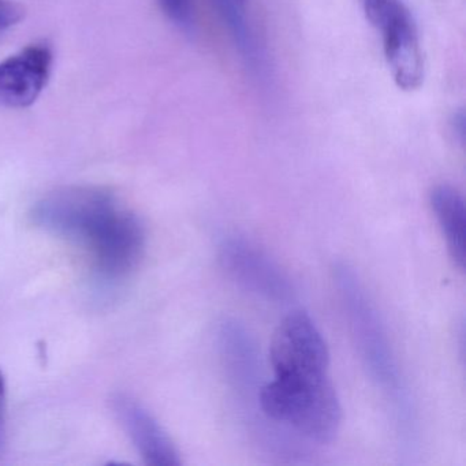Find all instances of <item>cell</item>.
<instances>
[{
	"label": "cell",
	"mask_w": 466,
	"mask_h": 466,
	"mask_svg": "<svg viewBox=\"0 0 466 466\" xmlns=\"http://www.w3.org/2000/svg\"><path fill=\"white\" fill-rule=\"evenodd\" d=\"M53 61L47 45H32L0 62V106L26 108L34 105L47 86Z\"/></svg>",
	"instance_id": "52a82bcc"
},
{
	"label": "cell",
	"mask_w": 466,
	"mask_h": 466,
	"mask_svg": "<svg viewBox=\"0 0 466 466\" xmlns=\"http://www.w3.org/2000/svg\"><path fill=\"white\" fill-rule=\"evenodd\" d=\"M430 203L446 239L450 258L460 269L465 268V200L455 187L438 185L430 195Z\"/></svg>",
	"instance_id": "9c48e42d"
},
{
	"label": "cell",
	"mask_w": 466,
	"mask_h": 466,
	"mask_svg": "<svg viewBox=\"0 0 466 466\" xmlns=\"http://www.w3.org/2000/svg\"><path fill=\"white\" fill-rule=\"evenodd\" d=\"M25 15V10L13 0H0V31L17 25Z\"/></svg>",
	"instance_id": "8fae6325"
},
{
	"label": "cell",
	"mask_w": 466,
	"mask_h": 466,
	"mask_svg": "<svg viewBox=\"0 0 466 466\" xmlns=\"http://www.w3.org/2000/svg\"><path fill=\"white\" fill-rule=\"evenodd\" d=\"M267 419L286 425L316 443L334 441L342 422L339 398L329 376H275L258 391Z\"/></svg>",
	"instance_id": "3957f363"
},
{
	"label": "cell",
	"mask_w": 466,
	"mask_h": 466,
	"mask_svg": "<svg viewBox=\"0 0 466 466\" xmlns=\"http://www.w3.org/2000/svg\"><path fill=\"white\" fill-rule=\"evenodd\" d=\"M368 21L380 31L384 56L398 88L406 92L419 89L424 81V56L408 7L402 0H392Z\"/></svg>",
	"instance_id": "8992f818"
},
{
	"label": "cell",
	"mask_w": 466,
	"mask_h": 466,
	"mask_svg": "<svg viewBox=\"0 0 466 466\" xmlns=\"http://www.w3.org/2000/svg\"><path fill=\"white\" fill-rule=\"evenodd\" d=\"M238 2H241V4H244L245 0H238Z\"/></svg>",
	"instance_id": "4fadbf2b"
},
{
	"label": "cell",
	"mask_w": 466,
	"mask_h": 466,
	"mask_svg": "<svg viewBox=\"0 0 466 466\" xmlns=\"http://www.w3.org/2000/svg\"><path fill=\"white\" fill-rule=\"evenodd\" d=\"M165 15L176 25L187 29L192 26L193 9L192 0H157Z\"/></svg>",
	"instance_id": "30bf717a"
},
{
	"label": "cell",
	"mask_w": 466,
	"mask_h": 466,
	"mask_svg": "<svg viewBox=\"0 0 466 466\" xmlns=\"http://www.w3.org/2000/svg\"><path fill=\"white\" fill-rule=\"evenodd\" d=\"M275 376L329 375V353L323 335L307 312L294 310L280 321L271 340Z\"/></svg>",
	"instance_id": "277c9868"
},
{
	"label": "cell",
	"mask_w": 466,
	"mask_h": 466,
	"mask_svg": "<svg viewBox=\"0 0 466 466\" xmlns=\"http://www.w3.org/2000/svg\"><path fill=\"white\" fill-rule=\"evenodd\" d=\"M113 403L116 416L147 465H181V457L170 436L144 406L127 395H118Z\"/></svg>",
	"instance_id": "ba28073f"
},
{
	"label": "cell",
	"mask_w": 466,
	"mask_h": 466,
	"mask_svg": "<svg viewBox=\"0 0 466 466\" xmlns=\"http://www.w3.org/2000/svg\"><path fill=\"white\" fill-rule=\"evenodd\" d=\"M219 263L230 279L267 301L286 302L294 297L290 278L260 247L241 236H228L219 247Z\"/></svg>",
	"instance_id": "5b68a950"
},
{
	"label": "cell",
	"mask_w": 466,
	"mask_h": 466,
	"mask_svg": "<svg viewBox=\"0 0 466 466\" xmlns=\"http://www.w3.org/2000/svg\"><path fill=\"white\" fill-rule=\"evenodd\" d=\"M32 219L40 228L84 245L103 279L116 282L132 272L143 256L146 231L113 195L96 187H66L35 206Z\"/></svg>",
	"instance_id": "6da1fadb"
},
{
	"label": "cell",
	"mask_w": 466,
	"mask_h": 466,
	"mask_svg": "<svg viewBox=\"0 0 466 466\" xmlns=\"http://www.w3.org/2000/svg\"><path fill=\"white\" fill-rule=\"evenodd\" d=\"M334 279L364 367L376 386L391 400L398 416L408 420L410 409L405 383L383 321L370 294L349 264H337Z\"/></svg>",
	"instance_id": "7a4b0ae2"
},
{
	"label": "cell",
	"mask_w": 466,
	"mask_h": 466,
	"mask_svg": "<svg viewBox=\"0 0 466 466\" xmlns=\"http://www.w3.org/2000/svg\"><path fill=\"white\" fill-rule=\"evenodd\" d=\"M6 438V379L0 370V449L4 447Z\"/></svg>",
	"instance_id": "7c38bea8"
}]
</instances>
